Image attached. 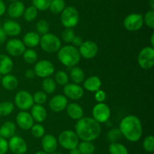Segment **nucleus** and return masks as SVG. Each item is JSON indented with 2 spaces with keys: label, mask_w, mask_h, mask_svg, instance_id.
I'll return each instance as SVG.
<instances>
[{
  "label": "nucleus",
  "mask_w": 154,
  "mask_h": 154,
  "mask_svg": "<svg viewBox=\"0 0 154 154\" xmlns=\"http://www.w3.org/2000/svg\"><path fill=\"white\" fill-rule=\"evenodd\" d=\"M75 133L79 139L84 141H93L101 134L100 123L93 117H82L75 125Z\"/></svg>",
  "instance_id": "1"
},
{
  "label": "nucleus",
  "mask_w": 154,
  "mask_h": 154,
  "mask_svg": "<svg viewBox=\"0 0 154 154\" xmlns=\"http://www.w3.org/2000/svg\"><path fill=\"white\" fill-rule=\"evenodd\" d=\"M119 129L122 135L131 142L138 141L142 136V124L139 118L134 115H129L123 118Z\"/></svg>",
  "instance_id": "2"
},
{
  "label": "nucleus",
  "mask_w": 154,
  "mask_h": 154,
  "mask_svg": "<svg viewBox=\"0 0 154 154\" xmlns=\"http://www.w3.org/2000/svg\"><path fill=\"white\" fill-rule=\"evenodd\" d=\"M57 57L60 63L69 67L78 64L81 57L78 48L73 45H66L60 48Z\"/></svg>",
  "instance_id": "3"
},
{
  "label": "nucleus",
  "mask_w": 154,
  "mask_h": 154,
  "mask_svg": "<svg viewBox=\"0 0 154 154\" xmlns=\"http://www.w3.org/2000/svg\"><path fill=\"white\" fill-rule=\"evenodd\" d=\"M41 48L47 53L57 52L61 48V41L60 38L54 33H46L40 38Z\"/></svg>",
  "instance_id": "4"
},
{
  "label": "nucleus",
  "mask_w": 154,
  "mask_h": 154,
  "mask_svg": "<svg viewBox=\"0 0 154 154\" xmlns=\"http://www.w3.org/2000/svg\"><path fill=\"white\" fill-rule=\"evenodd\" d=\"M79 13L76 8L73 6H68L62 11L60 16L62 25L66 28H72L78 25L79 22Z\"/></svg>",
  "instance_id": "5"
},
{
  "label": "nucleus",
  "mask_w": 154,
  "mask_h": 154,
  "mask_svg": "<svg viewBox=\"0 0 154 154\" xmlns=\"http://www.w3.org/2000/svg\"><path fill=\"white\" fill-rule=\"evenodd\" d=\"M58 143L63 148L70 150L78 147L79 144V137L75 131L72 130H65L59 135Z\"/></svg>",
  "instance_id": "6"
},
{
  "label": "nucleus",
  "mask_w": 154,
  "mask_h": 154,
  "mask_svg": "<svg viewBox=\"0 0 154 154\" xmlns=\"http://www.w3.org/2000/svg\"><path fill=\"white\" fill-rule=\"evenodd\" d=\"M138 63L142 69H151L154 65V48L150 46L142 48L138 54Z\"/></svg>",
  "instance_id": "7"
},
{
  "label": "nucleus",
  "mask_w": 154,
  "mask_h": 154,
  "mask_svg": "<svg viewBox=\"0 0 154 154\" xmlns=\"http://www.w3.org/2000/svg\"><path fill=\"white\" fill-rule=\"evenodd\" d=\"M14 102L17 107L22 111L29 110L34 105L32 95L27 91H18L15 95Z\"/></svg>",
  "instance_id": "8"
},
{
  "label": "nucleus",
  "mask_w": 154,
  "mask_h": 154,
  "mask_svg": "<svg viewBox=\"0 0 154 154\" xmlns=\"http://www.w3.org/2000/svg\"><path fill=\"white\" fill-rule=\"evenodd\" d=\"M93 118L99 123L108 122L111 116V109L105 103H98L94 106L92 111Z\"/></svg>",
  "instance_id": "9"
},
{
  "label": "nucleus",
  "mask_w": 154,
  "mask_h": 154,
  "mask_svg": "<svg viewBox=\"0 0 154 154\" xmlns=\"http://www.w3.org/2000/svg\"><path fill=\"white\" fill-rule=\"evenodd\" d=\"M144 24L143 16L141 14L132 13L127 15L123 21V26L126 30L135 32L141 30Z\"/></svg>",
  "instance_id": "10"
},
{
  "label": "nucleus",
  "mask_w": 154,
  "mask_h": 154,
  "mask_svg": "<svg viewBox=\"0 0 154 154\" xmlns=\"http://www.w3.org/2000/svg\"><path fill=\"white\" fill-rule=\"evenodd\" d=\"M33 70L38 77L45 79L52 75L55 70V67L50 60H42L35 63Z\"/></svg>",
  "instance_id": "11"
},
{
  "label": "nucleus",
  "mask_w": 154,
  "mask_h": 154,
  "mask_svg": "<svg viewBox=\"0 0 154 154\" xmlns=\"http://www.w3.org/2000/svg\"><path fill=\"white\" fill-rule=\"evenodd\" d=\"M81 57L85 59H92L96 57L99 51V46L95 42L91 40L83 42L82 45L79 47Z\"/></svg>",
  "instance_id": "12"
},
{
  "label": "nucleus",
  "mask_w": 154,
  "mask_h": 154,
  "mask_svg": "<svg viewBox=\"0 0 154 154\" xmlns=\"http://www.w3.org/2000/svg\"><path fill=\"white\" fill-rule=\"evenodd\" d=\"M5 50L10 55L13 57H19L23 55L26 50V46L20 39H11L6 43Z\"/></svg>",
  "instance_id": "13"
},
{
  "label": "nucleus",
  "mask_w": 154,
  "mask_h": 154,
  "mask_svg": "<svg viewBox=\"0 0 154 154\" xmlns=\"http://www.w3.org/2000/svg\"><path fill=\"white\" fill-rule=\"evenodd\" d=\"M8 142V149L14 154H25L27 151V144L23 138L18 135L10 137Z\"/></svg>",
  "instance_id": "14"
},
{
  "label": "nucleus",
  "mask_w": 154,
  "mask_h": 154,
  "mask_svg": "<svg viewBox=\"0 0 154 154\" xmlns=\"http://www.w3.org/2000/svg\"><path fill=\"white\" fill-rule=\"evenodd\" d=\"M63 93L66 98L72 100H79L84 96V89L78 84L75 83H68L64 86Z\"/></svg>",
  "instance_id": "15"
},
{
  "label": "nucleus",
  "mask_w": 154,
  "mask_h": 154,
  "mask_svg": "<svg viewBox=\"0 0 154 154\" xmlns=\"http://www.w3.org/2000/svg\"><path fill=\"white\" fill-rule=\"evenodd\" d=\"M68 105V99L65 95H57L53 97L49 102V107L52 111L59 113L66 108Z\"/></svg>",
  "instance_id": "16"
},
{
  "label": "nucleus",
  "mask_w": 154,
  "mask_h": 154,
  "mask_svg": "<svg viewBox=\"0 0 154 154\" xmlns=\"http://www.w3.org/2000/svg\"><path fill=\"white\" fill-rule=\"evenodd\" d=\"M16 122L18 126L23 130H29L34 125V119L28 112L21 111L17 115Z\"/></svg>",
  "instance_id": "17"
},
{
  "label": "nucleus",
  "mask_w": 154,
  "mask_h": 154,
  "mask_svg": "<svg viewBox=\"0 0 154 154\" xmlns=\"http://www.w3.org/2000/svg\"><path fill=\"white\" fill-rule=\"evenodd\" d=\"M42 146L45 152L51 154V152L57 151V146H58V140L53 134H45L42 137Z\"/></svg>",
  "instance_id": "18"
},
{
  "label": "nucleus",
  "mask_w": 154,
  "mask_h": 154,
  "mask_svg": "<svg viewBox=\"0 0 154 154\" xmlns=\"http://www.w3.org/2000/svg\"><path fill=\"white\" fill-rule=\"evenodd\" d=\"M2 28L6 34V36H19L21 33V30H22L21 26L14 21H5L3 24Z\"/></svg>",
  "instance_id": "19"
},
{
  "label": "nucleus",
  "mask_w": 154,
  "mask_h": 154,
  "mask_svg": "<svg viewBox=\"0 0 154 154\" xmlns=\"http://www.w3.org/2000/svg\"><path fill=\"white\" fill-rule=\"evenodd\" d=\"M25 5L20 1L12 2L7 9L8 14L11 18H19L23 14Z\"/></svg>",
  "instance_id": "20"
},
{
  "label": "nucleus",
  "mask_w": 154,
  "mask_h": 154,
  "mask_svg": "<svg viewBox=\"0 0 154 154\" xmlns=\"http://www.w3.org/2000/svg\"><path fill=\"white\" fill-rule=\"evenodd\" d=\"M66 109L68 116L74 120H79L84 116V110H83L82 107L77 103L68 104Z\"/></svg>",
  "instance_id": "21"
},
{
  "label": "nucleus",
  "mask_w": 154,
  "mask_h": 154,
  "mask_svg": "<svg viewBox=\"0 0 154 154\" xmlns=\"http://www.w3.org/2000/svg\"><path fill=\"white\" fill-rule=\"evenodd\" d=\"M31 116L33 118L34 121L38 122H45V119H47L46 109L41 104H35L31 108Z\"/></svg>",
  "instance_id": "22"
},
{
  "label": "nucleus",
  "mask_w": 154,
  "mask_h": 154,
  "mask_svg": "<svg viewBox=\"0 0 154 154\" xmlns=\"http://www.w3.org/2000/svg\"><path fill=\"white\" fill-rule=\"evenodd\" d=\"M14 67L13 60L6 54H0V74L6 75L10 73Z\"/></svg>",
  "instance_id": "23"
},
{
  "label": "nucleus",
  "mask_w": 154,
  "mask_h": 154,
  "mask_svg": "<svg viewBox=\"0 0 154 154\" xmlns=\"http://www.w3.org/2000/svg\"><path fill=\"white\" fill-rule=\"evenodd\" d=\"M102 86V81L100 78L96 75L89 77L84 81V88L90 92H96L99 90Z\"/></svg>",
  "instance_id": "24"
},
{
  "label": "nucleus",
  "mask_w": 154,
  "mask_h": 154,
  "mask_svg": "<svg viewBox=\"0 0 154 154\" xmlns=\"http://www.w3.org/2000/svg\"><path fill=\"white\" fill-rule=\"evenodd\" d=\"M40 35L35 32H29L24 35L23 38V42L25 46L30 48L38 46L40 42Z\"/></svg>",
  "instance_id": "25"
},
{
  "label": "nucleus",
  "mask_w": 154,
  "mask_h": 154,
  "mask_svg": "<svg viewBox=\"0 0 154 154\" xmlns=\"http://www.w3.org/2000/svg\"><path fill=\"white\" fill-rule=\"evenodd\" d=\"M16 125L11 121H7L4 122L0 127V137L4 138H10L14 135L16 131Z\"/></svg>",
  "instance_id": "26"
},
{
  "label": "nucleus",
  "mask_w": 154,
  "mask_h": 154,
  "mask_svg": "<svg viewBox=\"0 0 154 154\" xmlns=\"http://www.w3.org/2000/svg\"><path fill=\"white\" fill-rule=\"evenodd\" d=\"M1 84L5 89L8 91H13L17 87L18 79L15 75L12 74H6L2 76Z\"/></svg>",
  "instance_id": "27"
},
{
  "label": "nucleus",
  "mask_w": 154,
  "mask_h": 154,
  "mask_svg": "<svg viewBox=\"0 0 154 154\" xmlns=\"http://www.w3.org/2000/svg\"><path fill=\"white\" fill-rule=\"evenodd\" d=\"M70 77L71 79L72 80L75 84H81L84 81L85 79V73L84 70L81 67L78 66H73L70 71Z\"/></svg>",
  "instance_id": "28"
},
{
  "label": "nucleus",
  "mask_w": 154,
  "mask_h": 154,
  "mask_svg": "<svg viewBox=\"0 0 154 154\" xmlns=\"http://www.w3.org/2000/svg\"><path fill=\"white\" fill-rule=\"evenodd\" d=\"M42 88L46 94H53L57 89V83L52 78L44 79L42 82Z\"/></svg>",
  "instance_id": "29"
},
{
  "label": "nucleus",
  "mask_w": 154,
  "mask_h": 154,
  "mask_svg": "<svg viewBox=\"0 0 154 154\" xmlns=\"http://www.w3.org/2000/svg\"><path fill=\"white\" fill-rule=\"evenodd\" d=\"M65 8H66V2L64 0H52L49 9L53 14H58L62 13Z\"/></svg>",
  "instance_id": "30"
},
{
  "label": "nucleus",
  "mask_w": 154,
  "mask_h": 154,
  "mask_svg": "<svg viewBox=\"0 0 154 154\" xmlns=\"http://www.w3.org/2000/svg\"><path fill=\"white\" fill-rule=\"evenodd\" d=\"M110 154H128V149L123 144L117 142L111 143L108 147Z\"/></svg>",
  "instance_id": "31"
},
{
  "label": "nucleus",
  "mask_w": 154,
  "mask_h": 154,
  "mask_svg": "<svg viewBox=\"0 0 154 154\" xmlns=\"http://www.w3.org/2000/svg\"><path fill=\"white\" fill-rule=\"evenodd\" d=\"M78 146V149H79L81 154H93L95 149H96V147H95L94 144L92 143V141L83 140L82 142L79 143Z\"/></svg>",
  "instance_id": "32"
},
{
  "label": "nucleus",
  "mask_w": 154,
  "mask_h": 154,
  "mask_svg": "<svg viewBox=\"0 0 154 154\" xmlns=\"http://www.w3.org/2000/svg\"><path fill=\"white\" fill-rule=\"evenodd\" d=\"M38 9L33 5L29 6L27 8H25L23 12V18L26 22H32L37 18Z\"/></svg>",
  "instance_id": "33"
},
{
  "label": "nucleus",
  "mask_w": 154,
  "mask_h": 154,
  "mask_svg": "<svg viewBox=\"0 0 154 154\" xmlns=\"http://www.w3.org/2000/svg\"><path fill=\"white\" fill-rule=\"evenodd\" d=\"M14 110V105L10 101L0 103V116H7L11 114Z\"/></svg>",
  "instance_id": "34"
},
{
  "label": "nucleus",
  "mask_w": 154,
  "mask_h": 154,
  "mask_svg": "<svg viewBox=\"0 0 154 154\" xmlns=\"http://www.w3.org/2000/svg\"><path fill=\"white\" fill-rule=\"evenodd\" d=\"M23 57L25 62L29 64H32V63H35L38 60V54L35 50L32 48H28L24 51L23 54Z\"/></svg>",
  "instance_id": "35"
},
{
  "label": "nucleus",
  "mask_w": 154,
  "mask_h": 154,
  "mask_svg": "<svg viewBox=\"0 0 154 154\" xmlns=\"http://www.w3.org/2000/svg\"><path fill=\"white\" fill-rule=\"evenodd\" d=\"M55 82L60 85L65 86L69 82V76L67 72L63 70L57 71L55 74Z\"/></svg>",
  "instance_id": "36"
},
{
  "label": "nucleus",
  "mask_w": 154,
  "mask_h": 154,
  "mask_svg": "<svg viewBox=\"0 0 154 154\" xmlns=\"http://www.w3.org/2000/svg\"><path fill=\"white\" fill-rule=\"evenodd\" d=\"M122 136L123 135H122L120 130L119 128H114L108 131V134H107V138L111 143H114V142H117V140H120Z\"/></svg>",
  "instance_id": "37"
},
{
  "label": "nucleus",
  "mask_w": 154,
  "mask_h": 154,
  "mask_svg": "<svg viewBox=\"0 0 154 154\" xmlns=\"http://www.w3.org/2000/svg\"><path fill=\"white\" fill-rule=\"evenodd\" d=\"M36 30L38 34H46L49 32L50 30V24L46 20L42 19L38 21L36 24Z\"/></svg>",
  "instance_id": "38"
},
{
  "label": "nucleus",
  "mask_w": 154,
  "mask_h": 154,
  "mask_svg": "<svg viewBox=\"0 0 154 154\" xmlns=\"http://www.w3.org/2000/svg\"><path fill=\"white\" fill-rule=\"evenodd\" d=\"M31 133L36 138H40L42 137L45 134V127L40 124H35L33 125L31 128Z\"/></svg>",
  "instance_id": "39"
},
{
  "label": "nucleus",
  "mask_w": 154,
  "mask_h": 154,
  "mask_svg": "<svg viewBox=\"0 0 154 154\" xmlns=\"http://www.w3.org/2000/svg\"><path fill=\"white\" fill-rule=\"evenodd\" d=\"M51 1L52 0H32V5L38 10L46 11L49 9Z\"/></svg>",
  "instance_id": "40"
},
{
  "label": "nucleus",
  "mask_w": 154,
  "mask_h": 154,
  "mask_svg": "<svg viewBox=\"0 0 154 154\" xmlns=\"http://www.w3.org/2000/svg\"><path fill=\"white\" fill-rule=\"evenodd\" d=\"M143 147L144 150L148 152H152L154 150V137L153 135H148L144 139Z\"/></svg>",
  "instance_id": "41"
},
{
  "label": "nucleus",
  "mask_w": 154,
  "mask_h": 154,
  "mask_svg": "<svg viewBox=\"0 0 154 154\" xmlns=\"http://www.w3.org/2000/svg\"><path fill=\"white\" fill-rule=\"evenodd\" d=\"M32 98L34 103H35L36 104H41V105L45 104L48 100L47 94L45 91H36L34 94V95H32Z\"/></svg>",
  "instance_id": "42"
},
{
  "label": "nucleus",
  "mask_w": 154,
  "mask_h": 154,
  "mask_svg": "<svg viewBox=\"0 0 154 154\" xmlns=\"http://www.w3.org/2000/svg\"><path fill=\"white\" fill-rule=\"evenodd\" d=\"M144 23L146 24L147 27L149 28L153 29L154 28V11L150 10L147 12H146L144 17H143Z\"/></svg>",
  "instance_id": "43"
},
{
  "label": "nucleus",
  "mask_w": 154,
  "mask_h": 154,
  "mask_svg": "<svg viewBox=\"0 0 154 154\" xmlns=\"http://www.w3.org/2000/svg\"><path fill=\"white\" fill-rule=\"evenodd\" d=\"M75 36V33L72 28H66L62 33V39L66 43L72 42Z\"/></svg>",
  "instance_id": "44"
},
{
  "label": "nucleus",
  "mask_w": 154,
  "mask_h": 154,
  "mask_svg": "<svg viewBox=\"0 0 154 154\" xmlns=\"http://www.w3.org/2000/svg\"><path fill=\"white\" fill-rule=\"evenodd\" d=\"M106 98L107 95L105 91L99 89L95 92V99L98 103H104V101L106 100Z\"/></svg>",
  "instance_id": "45"
},
{
  "label": "nucleus",
  "mask_w": 154,
  "mask_h": 154,
  "mask_svg": "<svg viewBox=\"0 0 154 154\" xmlns=\"http://www.w3.org/2000/svg\"><path fill=\"white\" fill-rule=\"evenodd\" d=\"M8 150V142L5 138L0 137V154H5Z\"/></svg>",
  "instance_id": "46"
},
{
  "label": "nucleus",
  "mask_w": 154,
  "mask_h": 154,
  "mask_svg": "<svg viewBox=\"0 0 154 154\" xmlns=\"http://www.w3.org/2000/svg\"><path fill=\"white\" fill-rule=\"evenodd\" d=\"M83 39L81 37V36H75V37H74L73 40H72V44H73V46L75 47H78L79 48L80 46H81V45H82L83 43Z\"/></svg>",
  "instance_id": "47"
},
{
  "label": "nucleus",
  "mask_w": 154,
  "mask_h": 154,
  "mask_svg": "<svg viewBox=\"0 0 154 154\" xmlns=\"http://www.w3.org/2000/svg\"><path fill=\"white\" fill-rule=\"evenodd\" d=\"M25 76L26 78L29 79H33L35 76V72L33 69H27L25 72Z\"/></svg>",
  "instance_id": "48"
},
{
  "label": "nucleus",
  "mask_w": 154,
  "mask_h": 154,
  "mask_svg": "<svg viewBox=\"0 0 154 154\" xmlns=\"http://www.w3.org/2000/svg\"><path fill=\"white\" fill-rule=\"evenodd\" d=\"M6 39H7V36L5 33V32L3 31L2 28L0 27V45H2L6 41Z\"/></svg>",
  "instance_id": "49"
},
{
  "label": "nucleus",
  "mask_w": 154,
  "mask_h": 154,
  "mask_svg": "<svg viewBox=\"0 0 154 154\" xmlns=\"http://www.w3.org/2000/svg\"><path fill=\"white\" fill-rule=\"evenodd\" d=\"M6 11V5L2 0H0V17L2 16Z\"/></svg>",
  "instance_id": "50"
},
{
  "label": "nucleus",
  "mask_w": 154,
  "mask_h": 154,
  "mask_svg": "<svg viewBox=\"0 0 154 154\" xmlns=\"http://www.w3.org/2000/svg\"><path fill=\"white\" fill-rule=\"evenodd\" d=\"M69 154H81V152H80V150L78 149V147H77V148H74V149H70V150H69Z\"/></svg>",
  "instance_id": "51"
},
{
  "label": "nucleus",
  "mask_w": 154,
  "mask_h": 154,
  "mask_svg": "<svg viewBox=\"0 0 154 154\" xmlns=\"http://www.w3.org/2000/svg\"><path fill=\"white\" fill-rule=\"evenodd\" d=\"M149 5H150V10H154V0H150L149 1Z\"/></svg>",
  "instance_id": "52"
},
{
  "label": "nucleus",
  "mask_w": 154,
  "mask_h": 154,
  "mask_svg": "<svg viewBox=\"0 0 154 154\" xmlns=\"http://www.w3.org/2000/svg\"><path fill=\"white\" fill-rule=\"evenodd\" d=\"M150 43H151V46L152 48L154 47V33H152L151 35V38H150Z\"/></svg>",
  "instance_id": "53"
},
{
  "label": "nucleus",
  "mask_w": 154,
  "mask_h": 154,
  "mask_svg": "<svg viewBox=\"0 0 154 154\" xmlns=\"http://www.w3.org/2000/svg\"><path fill=\"white\" fill-rule=\"evenodd\" d=\"M35 154H48V153H47V152H45V151H38V152H36Z\"/></svg>",
  "instance_id": "54"
},
{
  "label": "nucleus",
  "mask_w": 154,
  "mask_h": 154,
  "mask_svg": "<svg viewBox=\"0 0 154 154\" xmlns=\"http://www.w3.org/2000/svg\"><path fill=\"white\" fill-rule=\"evenodd\" d=\"M51 154H63V153L60 152H57V151H54V152H51Z\"/></svg>",
  "instance_id": "55"
},
{
  "label": "nucleus",
  "mask_w": 154,
  "mask_h": 154,
  "mask_svg": "<svg viewBox=\"0 0 154 154\" xmlns=\"http://www.w3.org/2000/svg\"><path fill=\"white\" fill-rule=\"evenodd\" d=\"M2 75H1V74H0V83H1V81H2Z\"/></svg>",
  "instance_id": "56"
},
{
  "label": "nucleus",
  "mask_w": 154,
  "mask_h": 154,
  "mask_svg": "<svg viewBox=\"0 0 154 154\" xmlns=\"http://www.w3.org/2000/svg\"><path fill=\"white\" fill-rule=\"evenodd\" d=\"M8 1H11V2H15V1H18V0H8Z\"/></svg>",
  "instance_id": "57"
},
{
  "label": "nucleus",
  "mask_w": 154,
  "mask_h": 154,
  "mask_svg": "<svg viewBox=\"0 0 154 154\" xmlns=\"http://www.w3.org/2000/svg\"><path fill=\"white\" fill-rule=\"evenodd\" d=\"M0 27H2V24H1V21H0Z\"/></svg>",
  "instance_id": "58"
}]
</instances>
